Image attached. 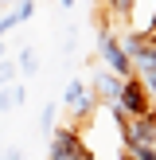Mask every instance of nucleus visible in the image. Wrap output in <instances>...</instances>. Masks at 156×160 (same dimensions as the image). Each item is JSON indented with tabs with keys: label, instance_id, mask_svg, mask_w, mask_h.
Returning a JSON list of instances; mask_svg holds the SVG:
<instances>
[{
	"label": "nucleus",
	"instance_id": "obj_12",
	"mask_svg": "<svg viewBox=\"0 0 156 160\" xmlns=\"http://www.w3.org/2000/svg\"><path fill=\"white\" fill-rule=\"evenodd\" d=\"M140 82H144V90H148V94L156 98V67H148L144 74H140Z\"/></svg>",
	"mask_w": 156,
	"mask_h": 160
},
{
	"label": "nucleus",
	"instance_id": "obj_10",
	"mask_svg": "<svg viewBox=\"0 0 156 160\" xmlns=\"http://www.w3.org/2000/svg\"><path fill=\"white\" fill-rule=\"evenodd\" d=\"M12 86H16V82H12ZM12 86H0V113L16 109V94H12Z\"/></svg>",
	"mask_w": 156,
	"mask_h": 160
},
{
	"label": "nucleus",
	"instance_id": "obj_11",
	"mask_svg": "<svg viewBox=\"0 0 156 160\" xmlns=\"http://www.w3.org/2000/svg\"><path fill=\"white\" fill-rule=\"evenodd\" d=\"M16 16H20V23H27L31 16H35V0H20V4H16Z\"/></svg>",
	"mask_w": 156,
	"mask_h": 160
},
{
	"label": "nucleus",
	"instance_id": "obj_8",
	"mask_svg": "<svg viewBox=\"0 0 156 160\" xmlns=\"http://www.w3.org/2000/svg\"><path fill=\"white\" fill-rule=\"evenodd\" d=\"M16 70H20L16 59H0V86H12L16 82Z\"/></svg>",
	"mask_w": 156,
	"mask_h": 160
},
{
	"label": "nucleus",
	"instance_id": "obj_16",
	"mask_svg": "<svg viewBox=\"0 0 156 160\" xmlns=\"http://www.w3.org/2000/svg\"><path fill=\"white\" fill-rule=\"evenodd\" d=\"M121 160H133V156H129V152H125V156H121Z\"/></svg>",
	"mask_w": 156,
	"mask_h": 160
},
{
	"label": "nucleus",
	"instance_id": "obj_4",
	"mask_svg": "<svg viewBox=\"0 0 156 160\" xmlns=\"http://www.w3.org/2000/svg\"><path fill=\"white\" fill-rule=\"evenodd\" d=\"M62 106L74 109V117H82V121H86V117L94 113V106H98V98H94L90 82H82V78H70L66 90H62Z\"/></svg>",
	"mask_w": 156,
	"mask_h": 160
},
{
	"label": "nucleus",
	"instance_id": "obj_13",
	"mask_svg": "<svg viewBox=\"0 0 156 160\" xmlns=\"http://www.w3.org/2000/svg\"><path fill=\"white\" fill-rule=\"evenodd\" d=\"M4 160H23V152H20V145H4Z\"/></svg>",
	"mask_w": 156,
	"mask_h": 160
},
{
	"label": "nucleus",
	"instance_id": "obj_1",
	"mask_svg": "<svg viewBox=\"0 0 156 160\" xmlns=\"http://www.w3.org/2000/svg\"><path fill=\"white\" fill-rule=\"evenodd\" d=\"M98 59L105 62V70H113L117 78H133L137 74L133 62H129V55H125V47H121V39L109 28H98Z\"/></svg>",
	"mask_w": 156,
	"mask_h": 160
},
{
	"label": "nucleus",
	"instance_id": "obj_9",
	"mask_svg": "<svg viewBox=\"0 0 156 160\" xmlns=\"http://www.w3.org/2000/svg\"><path fill=\"white\" fill-rule=\"evenodd\" d=\"M12 28H20V16H16V8L0 16V39H8V31H12Z\"/></svg>",
	"mask_w": 156,
	"mask_h": 160
},
{
	"label": "nucleus",
	"instance_id": "obj_3",
	"mask_svg": "<svg viewBox=\"0 0 156 160\" xmlns=\"http://www.w3.org/2000/svg\"><path fill=\"white\" fill-rule=\"evenodd\" d=\"M117 16L129 23L133 35H152L156 31V0H129Z\"/></svg>",
	"mask_w": 156,
	"mask_h": 160
},
{
	"label": "nucleus",
	"instance_id": "obj_6",
	"mask_svg": "<svg viewBox=\"0 0 156 160\" xmlns=\"http://www.w3.org/2000/svg\"><path fill=\"white\" fill-rule=\"evenodd\" d=\"M16 67H20L23 74H39V51H35V47H20V55H16Z\"/></svg>",
	"mask_w": 156,
	"mask_h": 160
},
{
	"label": "nucleus",
	"instance_id": "obj_7",
	"mask_svg": "<svg viewBox=\"0 0 156 160\" xmlns=\"http://www.w3.org/2000/svg\"><path fill=\"white\" fill-rule=\"evenodd\" d=\"M55 113H59V106H55V102H47V106L39 109V133H43V137H51V133L59 129V125H55Z\"/></svg>",
	"mask_w": 156,
	"mask_h": 160
},
{
	"label": "nucleus",
	"instance_id": "obj_15",
	"mask_svg": "<svg viewBox=\"0 0 156 160\" xmlns=\"http://www.w3.org/2000/svg\"><path fill=\"white\" fill-rule=\"evenodd\" d=\"M62 8H74V0H62Z\"/></svg>",
	"mask_w": 156,
	"mask_h": 160
},
{
	"label": "nucleus",
	"instance_id": "obj_17",
	"mask_svg": "<svg viewBox=\"0 0 156 160\" xmlns=\"http://www.w3.org/2000/svg\"><path fill=\"white\" fill-rule=\"evenodd\" d=\"M0 16H4V4H0Z\"/></svg>",
	"mask_w": 156,
	"mask_h": 160
},
{
	"label": "nucleus",
	"instance_id": "obj_14",
	"mask_svg": "<svg viewBox=\"0 0 156 160\" xmlns=\"http://www.w3.org/2000/svg\"><path fill=\"white\" fill-rule=\"evenodd\" d=\"M12 94H16V109H20V106H23V102H27V90H23V86H20V82H16V86H12Z\"/></svg>",
	"mask_w": 156,
	"mask_h": 160
},
{
	"label": "nucleus",
	"instance_id": "obj_2",
	"mask_svg": "<svg viewBox=\"0 0 156 160\" xmlns=\"http://www.w3.org/2000/svg\"><path fill=\"white\" fill-rule=\"evenodd\" d=\"M121 113L125 117H148V113H156V106H152V94L144 90V82H140V74H133V78H125V90H121Z\"/></svg>",
	"mask_w": 156,
	"mask_h": 160
},
{
	"label": "nucleus",
	"instance_id": "obj_5",
	"mask_svg": "<svg viewBox=\"0 0 156 160\" xmlns=\"http://www.w3.org/2000/svg\"><path fill=\"white\" fill-rule=\"evenodd\" d=\"M90 90H94V98H98L101 106H117V102H121V90H125V78H117L113 70H98V74L90 78Z\"/></svg>",
	"mask_w": 156,
	"mask_h": 160
}]
</instances>
